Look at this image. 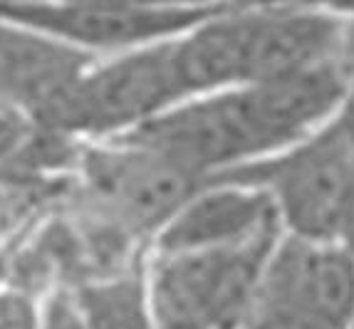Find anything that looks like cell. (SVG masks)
I'll list each match as a JSON object with an SVG mask.
<instances>
[{
  "label": "cell",
  "instance_id": "6da1fadb",
  "mask_svg": "<svg viewBox=\"0 0 354 329\" xmlns=\"http://www.w3.org/2000/svg\"><path fill=\"white\" fill-rule=\"evenodd\" d=\"M183 102L171 42L92 59L40 124L80 144H106L134 134Z\"/></svg>",
  "mask_w": 354,
  "mask_h": 329
},
{
  "label": "cell",
  "instance_id": "7a4b0ae2",
  "mask_svg": "<svg viewBox=\"0 0 354 329\" xmlns=\"http://www.w3.org/2000/svg\"><path fill=\"white\" fill-rule=\"evenodd\" d=\"M354 171V100L335 122L295 147L216 181H238L270 196L285 235L337 241Z\"/></svg>",
  "mask_w": 354,
  "mask_h": 329
},
{
  "label": "cell",
  "instance_id": "3957f363",
  "mask_svg": "<svg viewBox=\"0 0 354 329\" xmlns=\"http://www.w3.org/2000/svg\"><path fill=\"white\" fill-rule=\"evenodd\" d=\"M82 211L149 250V243L203 186L178 166L127 141L84 144L77 164Z\"/></svg>",
  "mask_w": 354,
  "mask_h": 329
},
{
  "label": "cell",
  "instance_id": "277c9868",
  "mask_svg": "<svg viewBox=\"0 0 354 329\" xmlns=\"http://www.w3.org/2000/svg\"><path fill=\"white\" fill-rule=\"evenodd\" d=\"M221 3L127 0H8L0 18L23 25L89 59L166 45L218 10Z\"/></svg>",
  "mask_w": 354,
  "mask_h": 329
},
{
  "label": "cell",
  "instance_id": "5b68a950",
  "mask_svg": "<svg viewBox=\"0 0 354 329\" xmlns=\"http://www.w3.org/2000/svg\"><path fill=\"white\" fill-rule=\"evenodd\" d=\"M280 233L221 253H147V285L159 324L196 322L243 329L258 302L260 280Z\"/></svg>",
  "mask_w": 354,
  "mask_h": 329
},
{
  "label": "cell",
  "instance_id": "8992f818",
  "mask_svg": "<svg viewBox=\"0 0 354 329\" xmlns=\"http://www.w3.org/2000/svg\"><path fill=\"white\" fill-rule=\"evenodd\" d=\"M119 141L147 149L203 183L270 156L245 87L189 97Z\"/></svg>",
  "mask_w": 354,
  "mask_h": 329
},
{
  "label": "cell",
  "instance_id": "52a82bcc",
  "mask_svg": "<svg viewBox=\"0 0 354 329\" xmlns=\"http://www.w3.org/2000/svg\"><path fill=\"white\" fill-rule=\"evenodd\" d=\"M255 310L354 329V255L337 241L280 233L263 270Z\"/></svg>",
  "mask_w": 354,
  "mask_h": 329
},
{
  "label": "cell",
  "instance_id": "ba28073f",
  "mask_svg": "<svg viewBox=\"0 0 354 329\" xmlns=\"http://www.w3.org/2000/svg\"><path fill=\"white\" fill-rule=\"evenodd\" d=\"M349 15L352 8L337 6H255L245 87L344 62Z\"/></svg>",
  "mask_w": 354,
  "mask_h": 329
},
{
  "label": "cell",
  "instance_id": "9c48e42d",
  "mask_svg": "<svg viewBox=\"0 0 354 329\" xmlns=\"http://www.w3.org/2000/svg\"><path fill=\"white\" fill-rule=\"evenodd\" d=\"M280 223L270 196L238 181H208L149 243V255L221 253L250 245Z\"/></svg>",
  "mask_w": 354,
  "mask_h": 329
},
{
  "label": "cell",
  "instance_id": "30bf717a",
  "mask_svg": "<svg viewBox=\"0 0 354 329\" xmlns=\"http://www.w3.org/2000/svg\"><path fill=\"white\" fill-rule=\"evenodd\" d=\"M253 25V3H221L218 10L171 42L183 100L245 87Z\"/></svg>",
  "mask_w": 354,
  "mask_h": 329
},
{
  "label": "cell",
  "instance_id": "8fae6325",
  "mask_svg": "<svg viewBox=\"0 0 354 329\" xmlns=\"http://www.w3.org/2000/svg\"><path fill=\"white\" fill-rule=\"evenodd\" d=\"M92 59L0 18V106L40 117Z\"/></svg>",
  "mask_w": 354,
  "mask_h": 329
},
{
  "label": "cell",
  "instance_id": "7c38bea8",
  "mask_svg": "<svg viewBox=\"0 0 354 329\" xmlns=\"http://www.w3.org/2000/svg\"><path fill=\"white\" fill-rule=\"evenodd\" d=\"M87 329H159L147 285V258L114 275L67 290Z\"/></svg>",
  "mask_w": 354,
  "mask_h": 329
},
{
  "label": "cell",
  "instance_id": "4fadbf2b",
  "mask_svg": "<svg viewBox=\"0 0 354 329\" xmlns=\"http://www.w3.org/2000/svg\"><path fill=\"white\" fill-rule=\"evenodd\" d=\"M40 329H87L77 314L67 290L45 300L40 312Z\"/></svg>",
  "mask_w": 354,
  "mask_h": 329
},
{
  "label": "cell",
  "instance_id": "5bb4252c",
  "mask_svg": "<svg viewBox=\"0 0 354 329\" xmlns=\"http://www.w3.org/2000/svg\"><path fill=\"white\" fill-rule=\"evenodd\" d=\"M337 243L354 255V171L347 186V198H344L342 218H339V230H337Z\"/></svg>",
  "mask_w": 354,
  "mask_h": 329
},
{
  "label": "cell",
  "instance_id": "9a60e30c",
  "mask_svg": "<svg viewBox=\"0 0 354 329\" xmlns=\"http://www.w3.org/2000/svg\"><path fill=\"white\" fill-rule=\"evenodd\" d=\"M344 67H347L349 77L354 82V8L349 15V30H347V45H344Z\"/></svg>",
  "mask_w": 354,
  "mask_h": 329
},
{
  "label": "cell",
  "instance_id": "2e32d148",
  "mask_svg": "<svg viewBox=\"0 0 354 329\" xmlns=\"http://www.w3.org/2000/svg\"><path fill=\"white\" fill-rule=\"evenodd\" d=\"M159 329H211V327L196 324V322H164V324H159Z\"/></svg>",
  "mask_w": 354,
  "mask_h": 329
}]
</instances>
